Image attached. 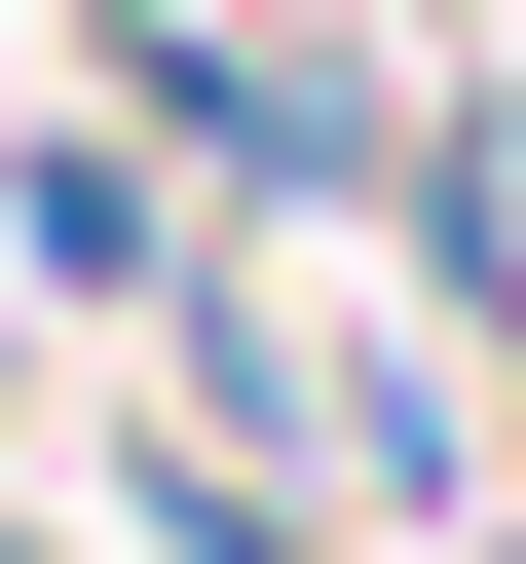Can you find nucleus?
I'll return each instance as SVG.
<instances>
[{
    "label": "nucleus",
    "instance_id": "obj_1",
    "mask_svg": "<svg viewBox=\"0 0 526 564\" xmlns=\"http://www.w3.org/2000/svg\"><path fill=\"white\" fill-rule=\"evenodd\" d=\"M0 452H39V339H0Z\"/></svg>",
    "mask_w": 526,
    "mask_h": 564
}]
</instances>
